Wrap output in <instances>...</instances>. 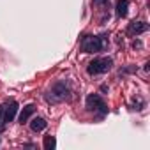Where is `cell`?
Returning <instances> with one entry per match:
<instances>
[{"label":"cell","mask_w":150,"mask_h":150,"mask_svg":"<svg viewBox=\"0 0 150 150\" xmlns=\"http://www.w3.org/2000/svg\"><path fill=\"white\" fill-rule=\"evenodd\" d=\"M67 96H69V85H67V81H57L51 87V90L48 92L46 97L51 103H58V101H64Z\"/></svg>","instance_id":"1"},{"label":"cell","mask_w":150,"mask_h":150,"mask_svg":"<svg viewBox=\"0 0 150 150\" xmlns=\"http://www.w3.org/2000/svg\"><path fill=\"white\" fill-rule=\"evenodd\" d=\"M111 65H113V60L111 58H108V57H104V58H94L90 64H88V67H87V71H88V74H101V72H108L110 69H111Z\"/></svg>","instance_id":"2"},{"label":"cell","mask_w":150,"mask_h":150,"mask_svg":"<svg viewBox=\"0 0 150 150\" xmlns=\"http://www.w3.org/2000/svg\"><path fill=\"white\" fill-rule=\"evenodd\" d=\"M81 50L85 53H99L103 50V37L85 35L83 41H81Z\"/></svg>","instance_id":"3"},{"label":"cell","mask_w":150,"mask_h":150,"mask_svg":"<svg viewBox=\"0 0 150 150\" xmlns=\"http://www.w3.org/2000/svg\"><path fill=\"white\" fill-rule=\"evenodd\" d=\"M87 110H90V111H101L104 115L106 113V104H104V101L101 99L99 94H90L87 97Z\"/></svg>","instance_id":"4"},{"label":"cell","mask_w":150,"mask_h":150,"mask_svg":"<svg viewBox=\"0 0 150 150\" xmlns=\"http://www.w3.org/2000/svg\"><path fill=\"white\" fill-rule=\"evenodd\" d=\"M146 30H148V25L143 23V21H132V23H129V27H127V34H129V35H139V34H143V32H146Z\"/></svg>","instance_id":"5"},{"label":"cell","mask_w":150,"mask_h":150,"mask_svg":"<svg viewBox=\"0 0 150 150\" xmlns=\"http://www.w3.org/2000/svg\"><path fill=\"white\" fill-rule=\"evenodd\" d=\"M16 111H18V103L16 101H13L11 104H7L6 106V110H4V122L6 124H9V122H13L14 120V117H16Z\"/></svg>","instance_id":"6"},{"label":"cell","mask_w":150,"mask_h":150,"mask_svg":"<svg viewBox=\"0 0 150 150\" xmlns=\"http://www.w3.org/2000/svg\"><path fill=\"white\" fill-rule=\"evenodd\" d=\"M34 111H35V106H34V104H27V106L21 110V113H20V124L28 122V118L34 115Z\"/></svg>","instance_id":"7"},{"label":"cell","mask_w":150,"mask_h":150,"mask_svg":"<svg viewBox=\"0 0 150 150\" xmlns=\"http://www.w3.org/2000/svg\"><path fill=\"white\" fill-rule=\"evenodd\" d=\"M46 120L44 118H41V117H35L32 122H30V129L34 131V132H41V131H44L46 129Z\"/></svg>","instance_id":"8"},{"label":"cell","mask_w":150,"mask_h":150,"mask_svg":"<svg viewBox=\"0 0 150 150\" xmlns=\"http://www.w3.org/2000/svg\"><path fill=\"white\" fill-rule=\"evenodd\" d=\"M127 9H129V0H118L117 2V16L118 18L127 16Z\"/></svg>","instance_id":"9"},{"label":"cell","mask_w":150,"mask_h":150,"mask_svg":"<svg viewBox=\"0 0 150 150\" xmlns=\"http://www.w3.org/2000/svg\"><path fill=\"white\" fill-rule=\"evenodd\" d=\"M57 146L55 136H44V150H53Z\"/></svg>","instance_id":"10"},{"label":"cell","mask_w":150,"mask_h":150,"mask_svg":"<svg viewBox=\"0 0 150 150\" xmlns=\"http://www.w3.org/2000/svg\"><path fill=\"white\" fill-rule=\"evenodd\" d=\"M132 48H134V50H136V48H141V42H139V41H134V42H132Z\"/></svg>","instance_id":"11"},{"label":"cell","mask_w":150,"mask_h":150,"mask_svg":"<svg viewBox=\"0 0 150 150\" xmlns=\"http://www.w3.org/2000/svg\"><path fill=\"white\" fill-rule=\"evenodd\" d=\"M106 0H94V4H104Z\"/></svg>","instance_id":"12"},{"label":"cell","mask_w":150,"mask_h":150,"mask_svg":"<svg viewBox=\"0 0 150 150\" xmlns=\"http://www.w3.org/2000/svg\"><path fill=\"white\" fill-rule=\"evenodd\" d=\"M2 113H4V108L0 106V122H2Z\"/></svg>","instance_id":"13"}]
</instances>
